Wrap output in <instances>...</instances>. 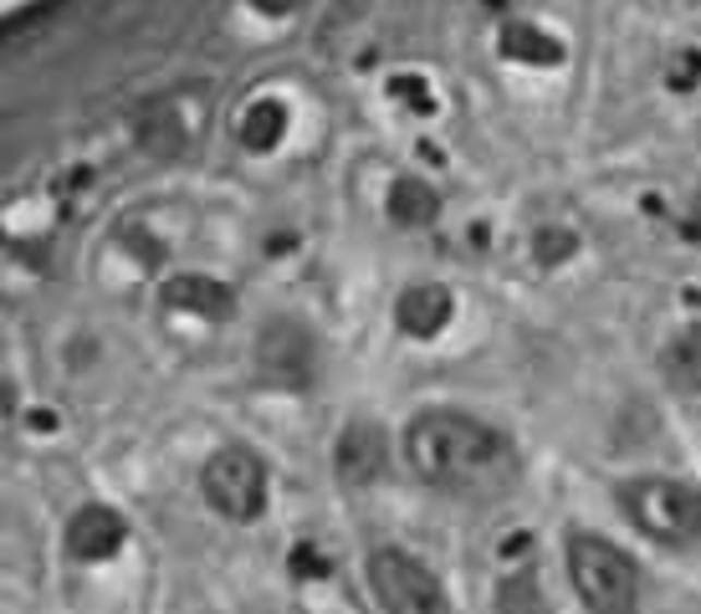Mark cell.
Masks as SVG:
<instances>
[{
    "instance_id": "14",
    "label": "cell",
    "mask_w": 701,
    "mask_h": 614,
    "mask_svg": "<svg viewBox=\"0 0 701 614\" xmlns=\"http://www.w3.org/2000/svg\"><path fill=\"white\" fill-rule=\"evenodd\" d=\"M507 51H512V57H522V62H558V57H564V51H558V41H548L543 32H528V26L507 32Z\"/></svg>"
},
{
    "instance_id": "3",
    "label": "cell",
    "mask_w": 701,
    "mask_h": 614,
    "mask_svg": "<svg viewBox=\"0 0 701 614\" xmlns=\"http://www.w3.org/2000/svg\"><path fill=\"white\" fill-rule=\"evenodd\" d=\"M619 513L640 538L661 549H697L701 543V486L681 477H630L619 482Z\"/></svg>"
},
{
    "instance_id": "11",
    "label": "cell",
    "mask_w": 701,
    "mask_h": 614,
    "mask_svg": "<svg viewBox=\"0 0 701 614\" xmlns=\"http://www.w3.org/2000/svg\"><path fill=\"white\" fill-rule=\"evenodd\" d=\"M389 220L404 226V231H425V226L440 220V195H435L425 180L404 174V180L389 184Z\"/></svg>"
},
{
    "instance_id": "15",
    "label": "cell",
    "mask_w": 701,
    "mask_h": 614,
    "mask_svg": "<svg viewBox=\"0 0 701 614\" xmlns=\"http://www.w3.org/2000/svg\"><path fill=\"white\" fill-rule=\"evenodd\" d=\"M292 574H298V579H328V574H334V558L317 553L313 543H298V549H292Z\"/></svg>"
},
{
    "instance_id": "8",
    "label": "cell",
    "mask_w": 701,
    "mask_h": 614,
    "mask_svg": "<svg viewBox=\"0 0 701 614\" xmlns=\"http://www.w3.org/2000/svg\"><path fill=\"white\" fill-rule=\"evenodd\" d=\"M159 308H169V313L205 317V323H226V317H231V308H235V298H231V287L216 282V277L184 272V277H169V282H165Z\"/></svg>"
},
{
    "instance_id": "1",
    "label": "cell",
    "mask_w": 701,
    "mask_h": 614,
    "mask_svg": "<svg viewBox=\"0 0 701 614\" xmlns=\"http://www.w3.org/2000/svg\"><path fill=\"white\" fill-rule=\"evenodd\" d=\"M404 461L446 497H497L518 482L512 441L467 410H420L404 425Z\"/></svg>"
},
{
    "instance_id": "6",
    "label": "cell",
    "mask_w": 701,
    "mask_h": 614,
    "mask_svg": "<svg viewBox=\"0 0 701 614\" xmlns=\"http://www.w3.org/2000/svg\"><path fill=\"white\" fill-rule=\"evenodd\" d=\"M123 543H129V522L102 502H87L68 517V553L77 564H108L113 553H123Z\"/></svg>"
},
{
    "instance_id": "10",
    "label": "cell",
    "mask_w": 701,
    "mask_h": 614,
    "mask_svg": "<svg viewBox=\"0 0 701 614\" xmlns=\"http://www.w3.org/2000/svg\"><path fill=\"white\" fill-rule=\"evenodd\" d=\"M262 364H267V374H277V380H302V374L313 369L307 333H302L298 323H271V328L262 333Z\"/></svg>"
},
{
    "instance_id": "16",
    "label": "cell",
    "mask_w": 701,
    "mask_h": 614,
    "mask_svg": "<svg viewBox=\"0 0 701 614\" xmlns=\"http://www.w3.org/2000/svg\"><path fill=\"white\" fill-rule=\"evenodd\" d=\"M251 5H256L262 16H292V11H302L307 0H251Z\"/></svg>"
},
{
    "instance_id": "5",
    "label": "cell",
    "mask_w": 701,
    "mask_h": 614,
    "mask_svg": "<svg viewBox=\"0 0 701 614\" xmlns=\"http://www.w3.org/2000/svg\"><path fill=\"white\" fill-rule=\"evenodd\" d=\"M368 589L385 604V614H446V589L415 553L404 549H374L364 558Z\"/></svg>"
},
{
    "instance_id": "9",
    "label": "cell",
    "mask_w": 701,
    "mask_h": 614,
    "mask_svg": "<svg viewBox=\"0 0 701 614\" xmlns=\"http://www.w3.org/2000/svg\"><path fill=\"white\" fill-rule=\"evenodd\" d=\"M451 317H456V298H451V287H440V282L404 287L400 302H395V323L410 338H435V333L451 328Z\"/></svg>"
},
{
    "instance_id": "2",
    "label": "cell",
    "mask_w": 701,
    "mask_h": 614,
    "mask_svg": "<svg viewBox=\"0 0 701 614\" xmlns=\"http://www.w3.org/2000/svg\"><path fill=\"white\" fill-rule=\"evenodd\" d=\"M564 568L589 614H640V568L619 543L573 528L564 538Z\"/></svg>"
},
{
    "instance_id": "7",
    "label": "cell",
    "mask_w": 701,
    "mask_h": 614,
    "mask_svg": "<svg viewBox=\"0 0 701 614\" xmlns=\"http://www.w3.org/2000/svg\"><path fill=\"white\" fill-rule=\"evenodd\" d=\"M334 471L343 486H374L385 482L389 471V441L379 425H368V420H353L349 431L338 435L334 446Z\"/></svg>"
},
{
    "instance_id": "13",
    "label": "cell",
    "mask_w": 701,
    "mask_h": 614,
    "mask_svg": "<svg viewBox=\"0 0 701 614\" xmlns=\"http://www.w3.org/2000/svg\"><path fill=\"white\" fill-rule=\"evenodd\" d=\"M282 129H287V108L262 98V103H251L246 118H241V144H246V149H271V144L282 139Z\"/></svg>"
},
{
    "instance_id": "12",
    "label": "cell",
    "mask_w": 701,
    "mask_h": 614,
    "mask_svg": "<svg viewBox=\"0 0 701 614\" xmlns=\"http://www.w3.org/2000/svg\"><path fill=\"white\" fill-rule=\"evenodd\" d=\"M666 380L681 389V395H701V328H686L666 344Z\"/></svg>"
},
{
    "instance_id": "4",
    "label": "cell",
    "mask_w": 701,
    "mask_h": 614,
    "mask_svg": "<svg viewBox=\"0 0 701 614\" xmlns=\"http://www.w3.org/2000/svg\"><path fill=\"white\" fill-rule=\"evenodd\" d=\"M201 492L226 522H262L271 502V471L251 446H220L201 466Z\"/></svg>"
}]
</instances>
